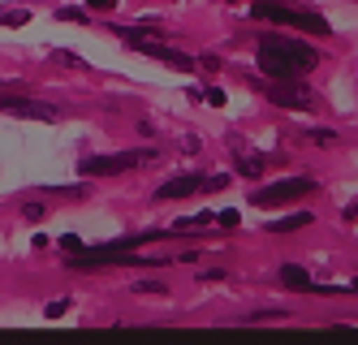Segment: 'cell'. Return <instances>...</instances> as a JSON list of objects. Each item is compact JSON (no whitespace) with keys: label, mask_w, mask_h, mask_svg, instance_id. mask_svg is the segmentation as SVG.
<instances>
[{"label":"cell","mask_w":358,"mask_h":345,"mask_svg":"<svg viewBox=\"0 0 358 345\" xmlns=\"http://www.w3.org/2000/svg\"><path fill=\"white\" fill-rule=\"evenodd\" d=\"M315 48H306L298 39H285V35H268L259 43V69L272 78V83H298L302 73L315 69Z\"/></svg>","instance_id":"1"},{"label":"cell","mask_w":358,"mask_h":345,"mask_svg":"<svg viewBox=\"0 0 358 345\" xmlns=\"http://www.w3.org/2000/svg\"><path fill=\"white\" fill-rule=\"evenodd\" d=\"M255 17L264 22H280V26H298L306 35H328V22L320 13H302V9H285V5H272V0H259V5H250Z\"/></svg>","instance_id":"2"},{"label":"cell","mask_w":358,"mask_h":345,"mask_svg":"<svg viewBox=\"0 0 358 345\" xmlns=\"http://www.w3.org/2000/svg\"><path fill=\"white\" fill-rule=\"evenodd\" d=\"M156 164V151L143 147V151H121V155H95V160H83L78 173L87 177H108V173H125V169H147Z\"/></svg>","instance_id":"3"},{"label":"cell","mask_w":358,"mask_h":345,"mask_svg":"<svg viewBox=\"0 0 358 345\" xmlns=\"http://www.w3.org/2000/svg\"><path fill=\"white\" fill-rule=\"evenodd\" d=\"M306 195H315V181L311 177H289V181H276V185H268V190H259L250 203L255 207H280V203H298Z\"/></svg>","instance_id":"4"},{"label":"cell","mask_w":358,"mask_h":345,"mask_svg":"<svg viewBox=\"0 0 358 345\" xmlns=\"http://www.w3.org/2000/svg\"><path fill=\"white\" fill-rule=\"evenodd\" d=\"M125 43H130L134 52H147V57H156V61H164V65H173V69H194V61L186 57V52H173V48H164V43H147V39H138V31H117Z\"/></svg>","instance_id":"5"},{"label":"cell","mask_w":358,"mask_h":345,"mask_svg":"<svg viewBox=\"0 0 358 345\" xmlns=\"http://www.w3.org/2000/svg\"><path fill=\"white\" fill-rule=\"evenodd\" d=\"M272 104H280V108H315V95L306 91V87H298V83H276L272 87Z\"/></svg>","instance_id":"6"},{"label":"cell","mask_w":358,"mask_h":345,"mask_svg":"<svg viewBox=\"0 0 358 345\" xmlns=\"http://www.w3.org/2000/svg\"><path fill=\"white\" fill-rule=\"evenodd\" d=\"M9 117H31V121H52L57 113L48 108V104H39V99H17V95H5V104H0Z\"/></svg>","instance_id":"7"},{"label":"cell","mask_w":358,"mask_h":345,"mask_svg":"<svg viewBox=\"0 0 358 345\" xmlns=\"http://www.w3.org/2000/svg\"><path fill=\"white\" fill-rule=\"evenodd\" d=\"M194 190H203V177L182 173V177H173V181H164V185H160V199H190Z\"/></svg>","instance_id":"8"},{"label":"cell","mask_w":358,"mask_h":345,"mask_svg":"<svg viewBox=\"0 0 358 345\" xmlns=\"http://www.w3.org/2000/svg\"><path fill=\"white\" fill-rule=\"evenodd\" d=\"M280 281H285L289 289H302V294H311V289H315V281L306 276V272L298 268V263H285V268H280Z\"/></svg>","instance_id":"9"},{"label":"cell","mask_w":358,"mask_h":345,"mask_svg":"<svg viewBox=\"0 0 358 345\" xmlns=\"http://www.w3.org/2000/svg\"><path fill=\"white\" fill-rule=\"evenodd\" d=\"M311 225V211H298V216H280V220H272L268 229L272 233H294V229H306Z\"/></svg>","instance_id":"10"},{"label":"cell","mask_w":358,"mask_h":345,"mask_svg":"<svg viewBox=\"0 0 358 345\" xmlns=\"http://www.w3.org/2000/svg\"><path fill=\"white\" fill-rule=\"evenodd\" d=\"M238 173L242 177H264V160H255V155L250 160H238Z\"/></svg>","instance_id":"11"},{"label":"cell","mask_w":358,"mask_h":345,"mask_svg":"<svg viewBox=\"0 0 358 345\" xmlns=\"http://www.w3.org/2000/svg\"><path fill=\"white\" fill-rule=\"evenodd\" d=\"M61 246H65L69 255H83V251H87V242H83L78 233H69V237H61Z\"/></svg>","instance_id":"12"},{"label":"cell","mask_w":358,"mask_h":345,"mask_svg":"<svg viewBox=\"0 0 358 345\" xmlns=\"http://www.w3.org/2000/svg\"><path fill=\"white\" fill-rule=\"evenodd\" d=\"M22 216H27V220H43L48 207H43V203H22Z\"/></svg>","instance_id":"13"},{"label":"cell","mask_w":358,"mask_h":345,"mask_svg":"<svg viewBox=\"0 0 358 345\" xmlns=\"http://www.w3.org/2000/svg\"><path fill=\"white\" fill-rule=\"evenodd\" d=\"M229 185V173H212V177H203V190H224Z\"/></svg>","instance_id":"14"},{"label":"cell","mask_w":358,"mask_h":345,"mask_svg":"<svg viewBox=\"0 0 358 345\" xmlns=\"http://www.w3.org/2000/svg\"><path fill=\"white\" fill-rule=\"evenodd\" d=\"M311 143H320V147H328V143H337V134H332V129H311V134H306Z\"/></svg>","instance_id":"15"},{"label":"cell","mask_w":358,"mask_h":345,"mask_svg":"<svg viewBox=\"0 0 358 345\" xmlns=\"http://www.w3.org/2000/svg\"><path fill=\"white\" fill-rule=\"evenodd\" d=\"M203 99H208L212 108H220V104H224V91H220V87H208V91H203Z\"/></svg>","instance_id":"16"},{"label":"cell","mask_w":358,"mask_h":345,"mask_svg":"<svg viewBox=\"0 0 358 345\" xmlns=\"http://www.w3.org/2000/svg\"><path fill=\"white\" fill-rule=\"evenodd\" d=\"M57 17H61V22H87V13H83V9H61Z\"/></svg>","instance_id":"17"},{"label":"cell","mask_w":358,"mask_h":345,"mask_svg":"<svg viewBox=\"0 0 358 345\" xmlns=\"http://www.w3.org/2000/svg\"><path fill=\"white\" fill-rule=\"evenodd\" d=\"M57 61H65V65H73V69H87V61H78L73 52H57Z\"/></svg>","instance_id":"18"},{"label":"cell","mask_w":358,"mask_h":345,"mask_svg":"<svg viewBox=\"0 0 358 345\" xmlns=\"http://www.w3.org/2000/svg\"><path fill=\"white\" fill-rule=\"evenodd\" d=\"M65 311H69V302H52V307H48L43 315H48V320H61V315H65Z\"/></svg>","instance_id":"19"},{"label":"cell","mask_w":358,"mask_h":345,"mask_svg":"<svg viewBox=\"0 0 358 345\" xmlns=\"http://www.w3.org/2000/svg\"><path fill=\"white\" fill-rule=\"evenodd\" d=\"M87 5H91L95 13H108V9H117V0H87Z\"/></svg>","instance_id":"20"},{"label":"cell","mask_w":358,"mask_h":345,"mask_svg":"<svg viewBox=\"0 0 358 345\" xmlns=\"http://www.w3.org/2000/svg\"><path fill=\"white\" fill-rule=\"evenodd\" d=\"M5 26H27V13H22V9H13V13H5Z\"/></svg>","instance_id":"21"},{"label":"cell","mask_w":358,"mask_h":345,"mask_svg":"<svg viewBox=\"0 0 358 345\" xmlns=\"http://www.w3.org/2000/svg\"><path fill=\"white\" fill-rule=\"evenodd\" d=\"M220 225L224 229H238V211H220Z\"/></svg>","instance_id":"22"},{"label":"cell","mask_w":358,"mask_h":345,"mask_svg":"<svg viewBox=\"0 0 358 345\" xmlns=\"http://www.w3.org/2000/svg\"><path fill=\"white\" fill-rule=\"evenodd\" d=\"M354 289H358V281H354Z\"/></svg>","instance_id":"23"}]
</instances>
